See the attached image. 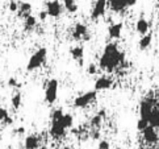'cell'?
Instances as JSON below:
<instances>
[{
	"instance_id": "6da1fadb",
	"label": "cell",
	"mask_w": 159,
	"mask_h": 149,
	"mask_svg": "<svg viewBox=\"0 0 159 149\" xmlns=\"http://www.w3.org/2000/svg\"><path fill=\"white\" fill-rule=\"evenodd\" d=\"M125 64H126V62H125L124 51L118 49L116 44H108L104 48L103 54H101L100 60H99V66L108 73L117 70L118 67L124 66Z\"/></svg>"
},
{
	"instance_id": "7a4b0ae2",
	"label": "cell",
	"mask_w": 159,
	"mask_h": 149,
	"mask_svg": "<svg viewBox=\"0 0 159 149\" xmlns=\"http://www.w3.org/2000/svg\"><path fill=\"white\" fill-rule=\"evenodd\" d=\"M48 57V49L46 48H39L34 54H33L26 64V70L28 71H34L38 67H41Z\"/></svg>"
},
{
	"instance_id": "3957f363",
	"label": "cell",
	"mask_w": 159,
	"mask_h": 149,
	"mask_svg": "<svg viewBox=\"0 0 159 149\" xmlns=\"http://www.w3.org/2000/svg\"><path fill=\"white\" fill-rule=\"evenodd\" d=\"M98 98V91H87V93L82 94L80 96H78L74 100V107L75 108H86L87 106H89L91 103H93Z\"/></svg>"
},
{
	"instance_id": "277c9868",
	"label": "cell",
	"mask_w": 159,
	"mask_h": 149,
	"mask_svg": "<svg viewBox=\"0 0 159 149\" xmlns=\"http://www.w3.org/2000/svg\"><path fill=\"white\" fill-rule=\"evenodd\" d=\"M58 81L57 79H50L46 83V90H45V100L49 104H54L57 98H58Z\"/></svg>"
},
{
	"instance_id": "5b68a950",
	"label": "cell",
	"mask_w": 159,
	"mask_h": 149,
	"mask_svg": "<svg viewBox=\"0 0 159 149\" xmlns=\"http://www.w3.org/2000/svg\"><path fill=\"white\" fill-rule=\"evenodd\" d=\"M154 104H155V102L151 98H146L142 100L139 104V118L149 122V118L151 115L152 110H154Z\"/></svg>"
},
{
	"instance_id": "8992f818",
	"label": "cell",
	"mask_w": 159,
	"mask_h": 149,
	"mask_svg": "<svg viewBox=\"0 0 159 149\" xmlns=\"http://www.w3.org/2000/svg\"><path fill=\"white\" fill-rule=\"evenodd\" d=\"M107 5H108V0H96V3L92 8V12H91V20L96 21L101 16H104L107 11Z\"/></svg>"
},
{
	"instance_id": "52a82bcc",
	"label": "cell",
	"mask_w": 159,
	"mask_h": 149,
	"mask_svg": "<svg viewBox=\"0 0 159 149\" xmlns=\"http://www.w3.org/2000/svg\"><path fill=\"white\" fill-rule=\"evenodd\" d=\"M71 34H72V38L76 40V41H79V40H86V41H88L89 40L88 28H87V25L82 24V22H78V24L74 26Z\"/></svg>"
},
{
	"instance_id": "ba28073f",
	"label": "cell",
	"mask_w": 159,
	"mask_h": 149,
	"mask_svg": "<svg viewBox=\"0 0 159 149\" xmlns=\"http://www.w3.org/2000/svg\"><path fill=\"white\" fill-rule=\"evenodd\" d=\"M46 13L50 17H59L62 13V5L58 0H50L46 3Z\"/></svg>"
},
{
	"instance_id": "9c48e42d",
	"label": "cell",
	"mask_w": 159,
	"mask_h": 149,
	"mask_svg": "<svg viewBox=\"0 0 159 149\" xmlns=\"http://www.w3.org/2000/svg\"><path fill=\"white\" fill-rule=\"evenodd\" d=\"M142 135H143V140L147 142V144H155V142H158V140H159L155 128L151 127V125L146 127L143 131H142Z\"/></svg>"
},
{
	"instance_id": "30bf717a",
	"label": "cell",
	"mask_w": 159,
	"mask_h": 149,
	"mask_svg": "<svg viewBox=\"0 0 159 149\" xmlns=\"http://www.w3.org/2000/svg\"><path fill=\"white\" fill-rule=\"evenodd\" d=\"M66 128L62 125L61 120L59 122H52V127H50V135L54 139H59V137H63L66 135Z\"/></svg>"
},
{
	"instance_id": "8fae6325",
	"label": "cell",
	"mask_w": 159,
	"mask_h": 149,
	"mask_svg": "<svg viewBox=\"0 0 159 149\" xmlns=\"http://www.w3.org/2000/svg\"><path fill=\"white\" fill-rule=\"evenodd\" d=\"M113 84V81L108 77H100L96 79L95 82V91H103V90H108L111 89Z\"/></svg>"
},
{
	"instance_id": "7c38bea8",
	"label": "cell",
	"mask_w": 159,
	"mask_h": 149,
	"mask_svg": "<svg viewBox=\"0 0 159 149\" xmlns=\"http://www.w3.org/2000/svg\"><path fill=\"white\" fill-rule=\"evenodd\" d=\"M122 22H115L108 28V36L113 40H118L121 37V32H122Z\"/></svg>"
},
{
	"instance_id": "4fadbf2b",
	"label": "cell",
	"mask_w": 159,
	"mask_h": 149,
	"mask_svg": "<svg viewBox=\"0 0 159 149\" xmlns=\"http://www.w3.org/2000/svg\"><path fill=\"white\" fill-rule=\"evenodd\" d=\"M108 7L113 12H122L124 9L128 8L125 0H108Z\"/></svg>"
},
{
	"instance_id": "5bb4252c",
	"label": "cell",
	"mask_w": 159,
	"mask_h": 149,
	"mask_svg": "<svg viewBox=\"0 0 159 149\" xmlns=\"http://www.w3.org/2000/svg\"><path fill=\"white\" fill-rule=\"evenodd\" d=\"M70 54L74 61L79 62V65H83V57H84V49L82 46H74L70 49Z\"/></svg>"
},
{
	"instance_id": "9a60e30c",
	"label": "cell",
	"mask_w": 159,
	"mask_h": 149,
	"mask_svg": "<svg viewBox=\"0 0 159 149\" xmlns=\"http://www.w3.org/2000/svg\"><path fill=\"white\" fill-rule=\"evenodd\" d=\"M25 149H37L39 147V137L37 135H29L24 141Z\"/></svg>"
},
{
	"instance_id": "2e32d148",
	"label": "cell",
	"mask_w": 159,
	"mask_h": 149,
	"mask_svg": "<svg viewBox=\"0 0 159 149\" xmlns=\"http://www.w3.org/2000/svg\"><path fill=\"white\" fill-rule=\"evenodd\" d=\"M149 28H150V24H149V21H147L146 19L141 17V19L137 20V24H135V31H137L139 34L145 36L146 33H149Z\"/></svg>"
},
{
	"instance_id": "e0dca14e",
	"label": "cell",
	"mask_w": 159,
	"mask_h": 149,
	"mask_svg": "<svg viewBox=\"0 0 159 149\" xmlns=\"http://www.w3.org/2000/svg\"><path fill=\"white\" fill-rule=\"evenodd\" d=\"M104 116H105V111L104 110H101L100 112L96 113V115H93L92 119H91V122H89L91 128H92V129H98L101 125V123H103Z\"/></svg>"
},
{
	"instance_id": "ac0fdd59",
	"label": "cell",
	"mask_w": 159,
	"mask_h": 149,
	"mask_svg": "<svg viewBox=\"0 0 159 149\" xmlns=\"http://www.w3.org/2000/svg\"><path fill=\"white\" fill-rule=\"evenodd\" d=\"M19 16L22 17V19H26L28 16H30L32 12V4L28 3V2H22L19 4Z\"/></svg>"
},
{
	"instance_id": "d6986e66",
	"label": "cell",
	"mask_w": 159,
	"mask_h": 149,
	"mask_svg": "<svg viewBox=\"0 0 159 149\" xmlns=\"http://www.w3.org/2000/svg\"><path fill=\"white\" fill-rule=\"evenodd\" d=\"M151 41H152V34H151V33H146L145 36L141 37L139 42H138V48H139L141 50L149 49L150 45H151Z\"/></svg>"
},
{
	"instance_id": "ffe728a7",
	"label": "cell",
	"mask_w": 159,
	"mask_h": 149,
	"mask_svg": "<svg viewBox=\"0 0 159 149\" xmlns=\"http://www.w3.org/2000/svg\"><path fill=\"white\" fill-rule=\"evenodd\" d=\"M37 25V17L36 16H28L26 19H24V29L25 31H33Z\"/></svg>"
},
{
	"instance_id": "44dd1931",
	"label": "cell",
	"mask_w": 159,
	"mask_h": 149,
	"mask_svg": "<svg viewBox=\"0 0 159 149\" xmlns=\"http://www.w3.org/2000/svg\"><path fill=\"white\" fill-rule=\"evenodd\" d=\"M149 125H151V127H159V108H154L151 112V115L149 118Z\"/></svg>"
},
{
	"instance_id": "7402d4cb",
	"label": "cell",
	"mask_w": 159,
	"mask_h": 149,
	"mask_svg": "<svg viewBox=\"0 0 159 149\" xmlns=\"http://www.w3.org/2000/svg\"><path fill=\"white\" fill-rule=\"evenodd\" d=\"M63 7L69 13H75L78 11V4L75 0H63Z\"/></svg>"
},
{
	"instance_id": "603a6c76",
	"label": "cell",
	"mask_w": 159,
	"mask_h": 149,
	"mask_svg": "<svg viewBox=\"0 0 159 149\" xmlns=\"http://www.w3.org/2000/svg\"><path fill=\"white\" fill-rule=\"evenodd\" d=\"M61 123H62V125H63L66 129L71 128L72 124H74V118H72V115H71V113H65L63 118L61 119Z\"/></svg>"
},
{
	"instance_id": "cb8c5ba5",
	"label": "cell",
	"mask_w": 159,
	"mask_h": 149,
	"mask_svg": "<svg viewBox=\"0 0 159 149\" xmlns=\"http://www.w3.org/2000/svg\"><path fill=\"white\" fill-rule=\"evenodd\" d=\"M21 102H22V96H21L20 93H16L12 96V100H11V103H12V107L15 108V110H19L20 106H21Z\"/></svg>"
},
{
	"instance_id": "d4e9b609",
	"label": "cell",
	"mask_w": 159,
	"mask_h": 149,
	"mask_svg": "<svg viewBox=\"0 0 159 149\" xmlns=\"http://www.w3.org/2000/svg\"><path fill=\"white\" fill-rule=\"evenodd\" d=\"M63 111L62 110H55V111H53V113H52V122H59V120L63 118Z\"/></svg>"
},
{
	"instance_id": "484cf974",
	"label": "cell",
	"mask_w": 159,
	"mask_h": 149,
	"mask_svg": "<svg viewBox=\"0 0 159 149\" xmlns=\"http://www.w3.org/2000/svg\"><path fill=\"white\" fill-rule=\"evenodd\" d=\"M146 127H149V122L147 120H145V119H138V122H137V128H138V131H143Z\"/></svg>"
},
{
	"instance_id": "4316f807",
	"label": "cell",
	"mask_w": 159,
	"mask_h": 149,
	"mask_svg": "<svg viewBox=\"0 0 159 149\" xmlns=\"http://www.w3.org/2000/svg\"><path fill=\"white\" fill-rule=\"evenodd\" d=\"M8 8H9L11 12H17V11H19V4H17V2H15V0H11Z\"/></svg>"
},
{
	"instance_id": "83f0119b",
	"label": "cell",
	"mask_w": 159,
	"mask_h": 149,
	"mask_svg": "<svg viewBox=\"0 0 159 149\" xmlns=\"http://www.w3.org/2000/svg\"><path fill=\"white\" fill-rule=\"evenodd\" d=\"M87 73L89 74V75H93V74L98 73V66H96L95 64H89L87 66Z\"/></svg>"
},
{
	"instance_id": "f1b7e54d",
	"label": "cell",
	"mask_w": 159,
	"mask_h": 149,
	"mask_svg": "<svg viewBox=\"0 0 159 149\" xmlns=\"http://www.w3.org/2000/svg\"><path fill=\"white\" fill-rule=\"evenodd\" d=\"M8 86H9V87H20V83L17 82V79H16V78H9L8 79Z\"/></svg>"
},
{
	"instance_id": "f546056e",
	"label": "cell",
	"mask_w": 159,
	"mask_h": 149,
	"mask_svg": "<svg viewBox=\"0 0 159 149\" xmlns=\"http://www.w3.org/2000/svg\"><path fill=\"white\" fill-rule=\"evenodd\" d=\"M109 142H108L107 140H101L100 142H99V147H98V149H109Z\"/></svg>"
},
{
	"instance_id": "4dcf8cb0",
	"label": "cell",
	"mask_w": 159,
	"mask_h": 149,
	"mask_svg": "<svg viewBox=\"0 0 159 149\" xmlns=\"http://www.w3.org/2000/svg\"><path fill=\"white\" fill-rule=\"evenodd\" d=\"M7 116H9V115H8V111L5 110V108L0 107V122H3V120L7 118Z\"/></svg>"
},
{
	"instance_id": "1f68e13d",
	"label": "cell",
	"mask_w": 159,
	"mask_h": 149,
	"mask_svg": "<svg viewBox=\"0 0 159 149\" xmlns=\"http://www.w3.org/2000/svg\"><path fill=\"white\" fill-rule=\"evenodd\" d=\"M46 17H48L46 11H41V12H39V15H38V19L41 20V21H45V20H46Z\"/></svg>"
},
{
	"instance_id": "d6a6232c",
	"label": "cell",
	"mask_w": 159,
	"mask_h": 149,
	"mask_svg": "<svg viewBox=\"0 0 159 149\" xmlns=\"http://www.w3.org/2000/svg\"><path fill=\"white\" fill-rule=\"evenodd\" d=\"M4 125H11V124H12L13 123V119L12 118H11V116H7V118H5L4 120H3V122H2Z\"/></svg>"
},
{
	"instance_id": "836d02e7",
	"label": "cell",
	"mask_w": 159,
	"mask_h": 149,
	"mask_svg": "<svg viewBox=\"0 0 159 149\" xmlns=\"http://www.w3.org/2000/svg\"><path fill=\"white\" fill-rule=\"evenodd\" d=\"M125 3H126V7H133L137 3V0H125Z\"/></svg>"
},
{
	"instance_id": "e575fe53",
	"label": "cell",
	"mask_w": 159,
	"mask_h": 149,
	"mask_svg": "<svg viewBox=\"0 0 159 149\" xmlns=\"http://www.w3.org/2000/svg\"><path fill=\"white\" fill-rule=\"evenodd\" d=\"M15 132L19 133V135H24V133H25V128H24V127H19L15 131Z\"/></svg>"
},
{
	"instance_id": "d590c367",
	"label": "cell",
	"mask_w": 159,
	"mask_h": 149,
	"mask_svg": "<svg viewBox=\"0 0 159 149\" xmlns=\"http://www.w3.org/2000/svg\"><path fill=\"white\" fill-rule=\"evenodd\" d=\"M91 136H92V139H99L100 132H99L98 129H93V132H92V135H91Z\"/></svg>"
},
{
	"instance_id": "8d00e7d4",
	"label": "cell",
	"mask_w": 159,
	"mask_h": 149,
	"mask_svg": "<svg viewBox=\"0 0 159 149\" xmlns=\"http://www.w3.org/2000/svg\"><path fill=\"white\" fill-rule=\"evenodd\" d=\"M65 149H74V148H72V147H66Z\"/></svg>"
},
{
	"instance_id": "74e56055",
	"label": "cell",
	"mask_w": 159,
	"mask_h": 149,
	"mask_svg": "<svg viewBox=\"0 0 159 149\" xmlns=\"http://www.w3.org/2000/svg\"><path fill=\"white\" fill-rule=\"evenodd\" d=\"M158 17H159V8H158Z\"/></svg>"
},
{
	"instance_id": "f35d334b",
	"label": "cell",
	"mask_w": 159,
	"mask_h": 149,
	"mask_svg": "<svg viewBox=\"0 0 159 149\" xmlns=\"http://www.w3.org/2000/svg\"><path fill=\"white\" fill-rule=\"evenodd\" d=\"M157 2H159V0H157Z\"/></svg>"
}]
</instances>
